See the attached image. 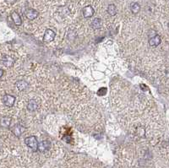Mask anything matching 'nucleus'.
I'll use <instances>...</instances> for the list:
<instances>
[{
  "label": "nucleus",
  "mask_w": 169,
  "mask_h": 168,
  "mask_svg": "<svg viewBox=\"0 0 169 168\" xmlns=\"http://www.w3.org/2000/svg\"><path fill=\"white\" fill-rule=\"evenodd\" d=\"M25 143L33 151H37L38 147H39V143L37 141V139L36 136H30L25 139Z\"/></svg>",
  "instance_id": "obj_1"
},
{
  "label": "nucleus",
  "mask_w": 169,
  "mask_h": 168,
  "mask_svg": "<svg viewBox=\"0 0 169 168\" xmlns=\"http://www.w3.org/2000/svg\"><path fill=\"white\" fill-rule=\"evenodd\" d=\"M25 15L28 20H35L36 18L38 17L39 13H38V11H37L34 9H27L25 11Z\"/></svg>",
  "instance_id": "obj_2"
},
{
  "label": "nucleus",
  "mask_w": 169,
  "mask_h": 168,
  "mask_svg": "<svg viewBox=\"0 0 169 168\" xmlns=\"http://www.w3.org/2000/svg\"><path fill=\"white\" fill-rule=\"evenodd\" d=\"M54 38H55V32L51 29L46 30L44 36H43V41L44 42H50Z\"/></svg>",
  "instance_id": "obj_3"
},
{
  "label": "nucleus",
  "mask_w": 169,
  "mask_h": 168,
  "mask_svg": "<svg viewBox=\"0 0 169 168\" xmlns=\"http://www.w3.org/2000/svg\"><path fill=\"white\" fill-rule=\"evenodd\" d=\"M14 102H15V97L14 96H11V95H5L3 97V102L5 106H7L9 107L13 106Z\"/></svg>",
  "instance_id": "obj_4"
},
{
  "label": "nucleus",
  "mask_w": 169,
  "mask_h": 168,
  "mask_svg": "<svg viewBox=\"0 0 169 168\" xmlns=\"http://www.w3.org/2000/svg\"><path fill=\"white\" fill-rule=\"evenodd\" d=\"M51 148V143L48 140H43L39 144L38 147V151L40 152H46L47 150H50Z\"/></svg>",
  "instance_id": "obj_5"
},
{
  "label": "nucleus",
  "mask_w": 169,
  "mask_h": 168,
  "mask_svg": "<svg viewBox=\"0 0 169 168\" xmlns=\"http://www.w3.org/2000/svg\"><path fill=\"white\" fill-rule=\"evenodd\" d=\"M82 13H83V16L85 18H91L94 15V13H95V10L94 9L91 7V6H86L83 10H82Z\"/></svg>",
  "instance_id": "obj_6"
},
{
  "label": "nucleus",
  "mask_w": 169,
  "mask_h": 168,
  "mask_svg": "<svg viewBox=\"0 0 169 168\" xmlns=\"http://www.w3.org/2000/svg\"><path fill=\"white\" fill-rule=\"evenodd\" d=\"M25 131H26L25 127H23V126L20 125V124H16V125L13 128V129H12L13 133L16 136V137H20Z\"/></svg>",
  "instance_id": "obj_7"
},
{
  "label": "nucleus",
  "mask_w": 169,
  "mask_h": 168,
  "mask_svg": "<svg viewBox=\"0 0 169 168\" xmlns=\"http://www.w3.org/2000/svg\"><path fill=\"white\" fill-rule=\"evenodd\" d=\"M161 41H162L161 37H160L159 35H156L154 37L150 38L148 43H149V45H150L151 47H157V46H159V45L161 44Z\"/></svg>",
  "instance_id": "obj_8"
},
{
  "label": "nucleus",
  "mask_w": 169,
  "mask_h": 168,
  "mask_svg": "<svg viewBox=\"0 0 169 168\" xmlns=\"http://www.w3.org/2000/svg\"><path fill=\"white\" fill-rule=\"evenodd\" d=\"M11 17H12V20H13L14 23L16 25V26H20L22 24V20H21V17L19 14L15 11H14L11 13Z\"/></svg>",
  "instance_id": "obj_9"
},
{
  "label": "nucleus",
  "mask_w": 169,
  "mask_h": 168,
  "mask_svg": "<svg viewBox=\"0 0 169 168\" xmlns=\"http://www.w3.org/2000/svg\"><path fill=\"white\" fill-rule=\"evenodd\" d=\"M38 107V104L35 101V100H30L29 102L27 104V109L30 112H34L37 109Z\"/></svg>",
  "instance_id": "obj_10"
},
{
  "label": "nucleus",
  "mask_w": 169,
  "mask_h": 168,
  "mask_svg": "<svg viewBox=\"0 0 169 168\" xmlns=\"http://www.w3.org/2000/svg\"><path fill=\"white\" fill-rule=\"evenodd\" d=\"M2 62H3V64L4 65V66H6V67H11L14 63V59L11 57L4 56L2 58Z\"/></svg>",
  "instance_id": "obj_11"
},
{
  "label": "nucleus",
  "mask_w": 169,
  "mask_h": 168,
  "mask_svg": "<svg viewBox=\"0 0 169 168\" xmlns=\"http://www.w3.org/2000/svg\"><path fill=\"white\" fill-rule=\"evenodd\" d=\"M130 10H131L132 13L136 14L139 13L140 10V5L136 2H134L130 4Z\"/></svg>",
  "instance_id": "obj_12"
},
{
  "label": "nucleus",
  "mask_w": 169,
  "mask_h": 168,
  "mask_svg": "<svg viewBox=\"0 0 169 168\" xmlns=\"http://www.w3.org/2000/svg\"><path fill=\"white\" fill-rule=\"evenodd\" d=\"M11 123V118L9 117H3L1 120V125L3 128H9Z\"/></svg>",
  "instance_id": "obj_13"
},
{
  "label": "nucleus",
  "mask_w": 169,
  "mask_h": 168,
  "mask_svg": "<svg viewBox=\"0 0 169 168\" xmlns=\"http://www.w3.org/2000/svg\"><path fill=\"white\" fill-rule=\"evenodd\" d=\"M91 26L92 28H94V29H96V30L100 29L101 26H102V20H101V19H99V18L94 19V20L91 21Z\"/></svg>",
  "instance_id": "obj_14"
},
{
  "label": "nucleus",
  "mask_w": 169,
  "mask_h": 168,
  "mask_svg": "<svg viewBox=\"0 0 169 168\" xmlns=\"http://www.w3.org/2000/svg\"><path fill=\"white\" fill-rule=\"evenodd\" d=\"M16 86H17V89L20 91H25L26 88L28 87V84L26 83V81L24 80H20L16 83Z\"/></svg>",
  "instance_id": "obj_15"
},
{
  "label": "nucleus",
  "mask_w": 169,
  "mask_h": 168,
  "mask_svg": "<svg viewBox=\"0 0 169 168\" xmlns=\"http://www.w3.org/2000/svg\"><path fill=\"white\" fill-rule=\"evenodd\" d=\"M117 8H116V6H115L114 4L111 3V4H109V5L107 6V13L109 14L110 15L114 16V15L117 14Z\"/></svg>",
  "instance_id": "obj_16"
},
{
  "label": "nucleus",
  "mask_w": 169,
  "mask_h": 168,
  "mask_svg": "<svg viewBox=\"0 0 169 168\" xmlns=\"http://www.w3.org/2000/svg\"><path fill=\"white\" fill-rule=\"evenodd\" d=\"M106 93H107V89L106 88H102V89H100L99 91H97L98 96H104V95H106Z\"/></svg>",
  "instance_id": "obj_17"
},
{
  "label": "nucleus",
  "mask_w": 169,
  "mask_h": 168,
  "mask_svg": "<svg viewBox=\"0 0 169 168\" xmlns=\"http://www.w3.org/2000/svg\"><path fill=\"white\" fill-rule=\"evenodd\" d=\"M5 1H6V3H8L10 4H13L16 2V0H5Z\"/></svg>",
  "instance_id": "obj_18"
},
{
  "label": "nucleus",
  "mask_w": 169,
  "mask_h": 168,
  "mask_svg": "<svg viewBox=\"0 0 169 168\" xmlns=\"http://www.w3.org/2000/svg\"><path fill=\"white\" fill-rule=\"evenodd\" d=\"M3 70L0 69V76H3Z\"/></svg>",
  "instance_id": "obj_19"
},
{
  "label": "nucleus",
  "mask_w": 169,
  "mask_h": 168,
  "mask_svg": "<svg viewBox=\"0 0 169 168\" xmlns=\"http://www.w3.org/2000/svg\"><path fill=\"white\" fill-rule=\"evenodd\" d=\"M168 27H169V23H168Z\"/></svg>",
  "instance_id": "obj_20"
}]
</instances>
